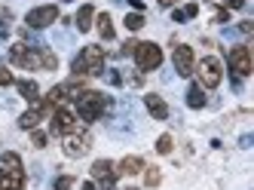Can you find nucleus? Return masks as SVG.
Returning <instances> with one entry per match:
<instances>
[{"label":"nucleus","mask_w":254,"mask_h":190,"mask_svg":"<svg viewBox=\"0 0 254 190\" xmlns=\"http://www.w3.org/2000/svg\"><path fill=\"white\" fill-rule=\"evenodd\" d=\"M224 6L227 9H239V6H245V0H224Z\"/></svg>","instance_id":"30"},{"label":"nucleus","mask_w":254,"mask_h":190,"mask_svg":"<svg viewBox=\"0 0 254 190\" xmlns=\"http://www.w3.org/2000/svg\"><path fill=\"white\" fill-rule=\"evenodd\" d=\"M9 62L28 68V71H56L59 55L49 46H28V43H12L9 46Z\"/></svg>","instance_id":"1"},{"label":"nucleus","mask_w":254,"mask_h":190,"mask_svg":"<svg viewBox=\"0 0 254 190\" xmlns=\"http://www.w3.org/2000/svg\"><path fill=\"white\" fill-rule=\"evenodd\" d=\"M80 92H83V83L74 77V80H67V83L52 86V89H49V95H46V101L56 107V104H62V101H67V98H77Z\"/></svg>","instance_id":"10"},{"label":"nucleus","mask_w":254,"mask_h":190,"mask_svg":"<svg viewBox=\"0 0 254 190\" xmlns=\"http://www.w3.org/2000/svg\"><path fill=\"white\" fill-rule=\"evenodd\" d=\"M15 83V77H12V71L6 68V65H0V86H12Z\"/></svg>","instance_id":"24"},{"label":"nucleus","mask_w":254,"mask_h":190,"mask_svg":"<svg viewBox=\"0 0 254 190\" xmlns=\"http://www.w3.org/2000/svg\"><path fill=\"white\" fill-rule=\"evenodd\" d=\"M144 104H147L153 120H169V104L159 98V95H144Z\"/></svg>","instance_id":"15"},{"label":"nucleus","mask_w":254,"mask_h":190,"mask_svg":"<svg viewBox=\"0 0 254 190\" xmlns=\"http://www.w3.org/2000/svg\"><path fill=\"white\" fill-rule=\"evenodd\" d=\"M52 22H59V6H37L28 12V28H49Z\"/></svg>","instance_id":"13"},{"label":"nucleus","mask_w":254,"mask_h":190,"mask_svg":"<svg viewBox=\"0 0 254 190\" xmlns=\"http://www.w3.org/2000/svg\"><path fill=\"white\" fill-rule=\"evenodd\" d=\"M144 169H147V166H144ZM159 181H162V172H159L156 166H150L147 172H144V184H147V187H156Z\"/></svg>","instance_id":"21"},{"label":"nucleus","mask_w":254,"mask_h":190,"mask_svg":"<svg viewBox=\"0 0 254 190\" xmlns=\"http://www.w3.org/2000/svg\"><path fill=\"white\" fill-rule=\"evenodd\" d=\"M92 18H95V6H92V3H83L80 12H77V18H74V22H77V31H89V28H92Z\"/></svg>","instance_id":"18"},{"label":"nucleus","mask_w":254,"mask_h":190,"mask_svg":"<svg viewBox=\"0 0 254 190\" xmlns=\"http://www.w3.org/2000/svg\"><path fill=\"white\" fill-rule=\"evenodd\" d=\"M135 46H138V40H129V43H123L120 55H132V52H135Z\"/></svg>","instance_id":"29"},{"label":"nucleus","mask_w":254,"mask_h":190,"mask_svg":"<svg viewBox=\"0 0 254 190\" xmlns=\"http://www.w3.org/2000/svg\"><path fill=\"white\" fill-rule=\"evenodd\" d=\"M175 3V0H159V6H172Z\"/></svg>","instance_id":"35"},{"label":"nucleus","mask_w":254,"mask_h":190,"mask_svg":"<svg viewBox=\"0 0 254 190\" xmlns=\"http://www.w3.org/2000/svg\"><path fill=\"white\" fill-rule=\"evenodd\" d=\"M64 154L67 157H83V154H89V147H92V135H89L86 129H80V132H70V135H64Z\"/></svg>","instance_id":"9"},{"label":"nucleus","mask_w":254,"mask_h":190,"mask_svg":"<svg viewBox=\"0 0 254 190\" xmlns=\"http://www.w3.org/2000/svg\"><path fill=\"white\" fill-rule=\"evenodd\" d=\"M214 22H217V25H227V22H230V12H227V9H217V12H214Z\"/></svg>","instance_id":"28"},{"label":"nucleus","mask_w":254,"mask_h":190,"mask_svg":"<svg viewBox=\"0 0 254 190\" xmlns=\"http://www.w3.org/2000/svg\"><path fill=\"white\" fill-rule=\"evenodd\" d=\"M107 80H111L114 86H120V83H123V77H120V74H117V71H111V74H107Z\"/></svg>","instance_id":"31"},{"label":"nucleus","mask_w":254,"mask_h":190,"mask_svg":"<svg viewBox=\"0 0 254 190\" xmlns=\"http://www.w3.org/2000/svg\"><path fill=\"white\" fill-rule=\"evenodd\" d=\"M70 187H74V178H70V175H62L56 181V190H70Z\"/></svg>","instance_id":"26"},{"label":"nucleus","mask_w":254,"mask_h":190,"mask_svg":"<svg viewBox=\"0 0 254 190\" xmlns=\"http://www.w3.org/2000/svg\"><path fill=\"white\" fill-rule=\"evenodd\" d=\"M98 34L104 37V40H114V18L107 15V12L98 15Z\"/></svg>","instance_id":"20"},{"label":"nucleus","mask_w":254,"mask_h":190,"mask_svg":"<svg viewBox=\"0 0 254 190\" xmlns=\"http://www.w3.org/2000/svg\"><path fill=\"white\" fill-rule=\"evenodd\" d=\"M132 55H135L138 71H156V68L162 65V49H159L156 43H138Z\"/></svg>","instance_id":"7"},{"label":"nucleus","mask_w":254,"mask_h":190,"mask_svg":"<svg viewBox=\"0 0 254 190\" xmlns=\"http://www.w3.org/2000/svg\"><path fill=\"white\" fill-rule=\"evenodd\" d=\"M111 107V98L107 95H101V92H95V89H83L80 95H77V117L83 120V123H92V120H101V113Z\"/></svg>","instance_id":"3"},{"label":"nucleus","mask_w":254,"mask_h":190,"mask_svg":"<svg viewBox=\"0 0 254 190\" xmlns=\"http://www.w3.org/2000/svg\"><path fill=\"white\" fill-rule=\"evenodd\" d=\"M126 28H129V31H141L144 28V15L141 12H129V15H126Z\"/></svg>","instance_id":"22"},{"label":"nucleus","mask_w":254,"mask_h":190,"mask_svg":"<svg viewBox=\"0 0 254 190\" xmlns=\"http://www.w3.org/2000/svg\"><path fill=\"white\" fill-rule=\"evenodd\" d=\"M230 71H236V77H248L251 74V49L248 46L230 49Z\"/></svg>","instance_id":"12"},{"label":"nucleus","mask_w":254,"mask_h":190,"mask_svg":"<svg viewBox=\"0 0 254 190\" xmlns=\"http://www.w3.org/2000/svg\"><path fill=\"white\" fill-rule=\"evenodd\" d=\"M239 31H242L245 37H251V31H254V25H251V22H242V25H239Z\"/></svg>","instance_id":"32"},{"label":"nucleus","mask_w":254,"mask_h":190,"mask_svg":"<svg viewBox=\"0 0 254 190\" xmlns=\"http://www.w3.org/2000/svg\"><path fill=\"white\" fill-rule=\"evenodd\" d=\"M31 144H34V147H46V132L34 129V135H31Z\"/></svg>","instance_id":"25"},{"label":"nucleus","mask_w":254,"mask_h":190,"mask_svg":"<svg viewBox=\"0 0 254 190\" xmlns=\"http://www.w3.org/2000/svg\"><path fill=\"white\" fill-rule=\"evenodd\" d=\"M104 71V49L101 46H83L74 59V77H95Z\"/></svg>","instance_id":"4"},{"label":"nucleus","mask_w":254,"mask_h":190,"mask_svg":"<svg viewBox=\"0 0 254 190\" xmlns=\"http://www.w3.org/2000/svg\"><path fill=\"white\" fill-rule=\"evenodd\" d=\"M172 144H175L172 135H159L156 138V150H159V154H172Z\"/></svg>","instance_id":"23"},{"label":"nucleus","mask_w":254,"mask_h":190,"mask_svg":"<svg viewBox=\"0 0 254 190\" xmlns=\"http://www.w3.org/2000/svg\"><path fill=\"white\" fill-rule=\"evenodd\" d=\"M83 190H98V187H95L92 181H83Z\"/></svg>","instance_id":"33"},{"label":"nucleus","mask_w":254,"mask_h":190,"mask_svg":"<svg viewBox=\"0 0 254 190\" xmlns=\"http://www.w3.org/2000/svg\"><path fill=\"white\" fill-rule=\"evenodd\" d=\"M172 62H175V71L181 74V77H190L193 68H196V62H193V49H190V46H184V43H178V46H175Z\"/></svg>","instance_id":"14"},{"label":"nucleus","mask_w":254,"mask_h":190,"mask_svg":"<svg viewBox=\"0 0 254 190\" xmlns=\"http://www.w3.org/2000/svg\"><path fill=\"white\" fill-rule=\"evenodd\" d=\"M181 12H184V18H196V15H199V6H196V3H187Z\"/></svg>","instance_id":"27"},{"label":"nucleus","mask_w":254,"mask_h":190,"mask_svg":"<svg viewBox=\"0 0 254 190\" xmlns=\"http://www.w3.org/2000/svg\"><path fill=\"white\" fill-rule=\"evenodd\" d=\"M0 190H25V169H22V157L6 150L0 157Z\"/></svg>","instance_id":"2"},{"label":"nucleus","mask_w":254,"mask_h":190,"mask_svg":"<svg viewBox=\"0 0 254 190\" xmlns=\"http://www.w3.org/2000/svg\"><path fill=\"white\" fill-rule=\"evenodd\" d=\"M144 172V160L141 157H123L117 166V175H141Z\"/></svg>","instance_id":"16"},{"label":"nucleus","mask_w":254,"mask_h":190,"mask_svg":"<svg viewBox=\"0 0 254 190\" xmlns=\"http://www.w3.org/2000/svg\"><path fill=\"white\" fill-rule=\"evenodd\" d=\"M187 104H190L193 110L205 107V92H202V86H190V89H187Z\"/></svg>","instance_id":"19"},{"label":"nucleus","mask_w":254,"mask_h":190,"mask_svg":"<svg viewBox=\"0 0 254 190\" xmlns=\"http://www.w3.org/2000/svg\"><path fill=\"white\" fill-rule=\"evenodd\" d=\"M15 89H19V95L25 101H37L40 98V86L34 80H15Z\"/></svg>","instance_id":"17"},{"label":"nucleus","mask_w":254,"mask_h":190,"mask_svg":"<svg viewBox=\"0 0 254 190\" xmlns=\"http://www.w3.org/2000/svg\"><path fill=\"white\" fill-rule=\"evenodd\" d=\"M129 3H132L135 9H144V3H141V0H129Z\"/></svg>","instance_id":"34"},{"label":"nucleus","mask_w":254,"mask_h":190,"mask_svg":"<svg viewBox=\"0 0 254 190\" xmlns=\"http://www.w3.org/2000/svg\"><path fill=\"white\" fill-rule=\"evenodd\" d=\"M86 123L77 117L74 110H67V107H56L52 110V132L56 135H70V132H80Z\"/></svg>","instance_id":"6"},{"label":"nucleus","mask_w":254,"mask_h":190,"mask_svg":"<svg viewBox=\"0 0 254 190\" xmlns=\"http://www.w3.org/2000/svg\"><path fill=\"white\" fill-rule=\"evenodd\" d=\"M199 74V86L202 89H217L224 80V65L221 59H214V55H205L202 62H199V68H193Z\"/></svg>","instance_id":"5"},{"label":"nucleus","mask_w":254,"mask_h":190,"mask_svg":"<svg viewBox=\"0 0 254 190\" xmlns=\"http://www.w3.org/2000/svg\"><path fill=\"white\" fill-rule=\"evenodd\" d=\"M52 110H56V107H52L46 98H37V101H34V107L25 110L22 117H19V126H22V129H37L43 117H52Z\"/></svg>","instance_id":"8"},{"label":"nucleus","mask_w":254,"mask_h":190,"mask_svg":"<svg viewBox=\"0 0 254 190\" xmlns=\"http://www.w3.org/2000/svg\"><path fill=\"white\" fill-rule=\"evenodd\" d=\"M92 178L98 181L101 190H114V181H117V169L111 160H95L92 163Z\"/></svg>","instance_id":"11"}]
</instances>
